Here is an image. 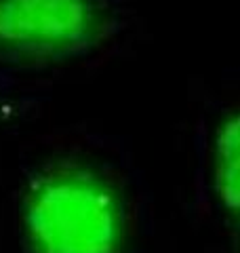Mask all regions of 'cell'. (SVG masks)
<instances>
[{
  "label": "cell",
  "mask_w": 240,
  "mask_h": 253,
  "mask_svg": "<svg viewBox=\"0 0 240 253\" xmlns=\"http://www.w3.org/2000/svg\"><path fill=\"white\" fill-rule=\"evenodd\" d=\"M131 28V0H0V91L40 93V81L108 57Z\"/></svg>",
  "instance_id": "obj_2"
},
{
  "label": "cell",
  "mask_w": 240,
  "mask_h": 253,
  "mask_svg": "<svg viewBox=\"0 0 240 253\" xmlns=\"http://www.w3.org/2000/svg\"><path fill=\"white\" fill-rule=\"evenodd\" d=\"M146 194L129 154L89 129L38 137L11 192L13 253H143Z\"/></svg>",
  "instance_id": "obj_1"
},
{
  "label": "cell",
  "mask_w": 240,
  "mask_h": 253,
  "mask_svg": "<svg viewBox=\"0 0 240 253\" xmlns=\"http://www.w3.org/2000/svg\"><path fill=\"white\" fill-rule=\"evenodd\" d=\"M196 152L200 207L240 247V97L221 99L206 110Z\"/></svg>",
  "instance_id": "obj_3"
},
{
  "label": "cell",
  "mask_w": 240,
  "mask_h": 253,
  "mask_svg": "<svg viewBox=\"0 0 240 253\" xmlns=\"http://www.w3.org/2000/svg\"><path fill=\"white\" fill-rule=\"evenodd\" d=\"M44 106V93H2L0 91V129L17 126L36 118Z\"/></svg>",
  "instance_id": "obj_4"
}]
</instances>
